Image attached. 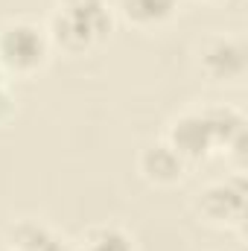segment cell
Instances as JSON below:
<instances>
[{"instance_id": "obj_1", "label": "cell", "mask_w": 248, "mask_h": 251, "mask_svg": "<svg viewBox=\"0 0 248 251\" xmlns=\"http://www.w3.org/2000/svg\"><path fill=\"white\" fill-rule=\"evenodd\" d=\"M44 29L53 47L67 56H82L111 35L114 9L108 0H59Z\"/></svg>"}, {"instance_id": "obj_2", "label": "cell", "mask_w": 248, "mask_h": 251, "mask_svg": "<svg viewBox=\"0 0 248 251\" xmlns=\"http://www.w3.org/2000/svg\"><path fill=\"white\" fill-rule=\"evenodd\" d=\"M47 29L32 21H9L0 26V70L6 76H35L50 62Z\"/></svg>"}, {"instance_id": "obj_3", "label": "cell", "mask_w": 248, "mask_h": 251, "mask_svg": "<svg viewBox=\"0 0 248 251\" xmlns=\"http://www.w3.org/2000/svg\"><path fill=\"white\" fill-rule=\"evenodd\" d=\"M246 196H248V181L246 173H234L225 181H213L204 190H198L193 207L196 216L210 225V228H243L246 222Z\"/></svg>"}, {"instance_id": "obj_4", "label": "cell", "mask_w": 248, "mask_h": 251, "mask_svg": "<svg viewBox=\"0 0 248 251\" xmlns=\"http://www.w3.org/2000/svg\"><path fill=\"white\" fill-rule=\"evenodd\" d=\"M187 167L190 164H201L213 155V137L207 120L201 114V108L193 111H181L178 117H173L167 126V140H164Z\"/></svg>"}, {"instance_id": "obj_5", "label": "cell", "mask_w": 248, "mask_h": 251, "mask_svg": "<svg viewBox=\"0 0 248 251\" xmlns=\"http://www.w3.org/2000/svg\"><path fill=\"white\" fill-rule=\"evenodd\" d=\"M198 67L213 82H237L248 70V47L243 38L213 35L204 41L198 53Z\"/></svg>"}, {"instance_id": "obj_6", "label": "cell", "mask_w": 248, "mask_h": 251, "mask_svg": "<svg viewBox=\"0 0 248 251\" xmlns=\"http://www.w3.org/2000/svg\"><path fill=\"white\" fill-rule=\"evenodd\" d=\"M137 173L152 187H175L187 176V164L164 143H149L137 152Z\"/></svg>"}, {"instance_id": "obj_7", "label": "cell", "mask_w": 248, "mask_h": 251, "mask_svg": "<svg viewBox=\"0 0 248 251\" xmlns=\"http://www.w3.org/2000/svg\"><path fill=\"white\" fill-rule=\"evenodd\" d=\"M114 15L134 29H158L178 15V0H114Z\"/></svg>"}, {"instance_id": "obj_8", "label": "cell", "mask_w": 248, "mask_h": 251, "mask_svg": "<svg viewBox=\"0 0 248 251\" xmlns=\"http://www.w3.org/2000/svg\"><path fill=\"white\" fill-rule=\"evenodd\" d=\"M207 128H210V137H213V152H228L240 137H246V114L237 108V105H228V102H219V105H207L201 108Z\"/></svg>"}, {"instance_id": "obj_9", "label": "cell", "mask_w": 248, "mask_h": 251, "mask_svg": "<svg viewBox=\"0 0 248 251\" xmlns=\"http://www.w3.org/2000/svg\"><path fill=\"white\" fill-rule=\"evenodd\" d=\"M53 237L56 234L47 225H41L35 219H18V222L9 225L3 243H6V249H12V251H41Z\"/></svg>"}, {"instance_id": "obj_10", "label": "cell", "mask_w": 248, "mask_h": 251, "mask_svg": "<svg viewBox=\"0 0 248 251\" xmlns=\"http://www.w3.org/2000/svg\"><path fill=\"white\" fill-rule=\"evenodd\" d=\"M70 251H134V243L117 225H94L85 231L79 246H70Z\"/></svg>"}, {"instance_id": "obj_11", "label": "cell", "mask_w": 248, "mask_h": 251, "mask_svg": "<svg viewBox=\"0 0 248 251\" xmlns=\"http://www.w3.org/2000/svg\"><path fill=\"white\" fill-rule=\"evenodd\" d=\"M6 79H9V76L0 70V126H6L15 114H18V105H15V97H12Z\"/></svg>"}, {"instance_id": "obj_12", "label": "cell", "mask_w": 248, "mask_h": 251, "mask_svg": "<svg viewBox=\"0 0 248 251\" xmlns=\"http://www.w3.org/2000/svg\"><path fill=\"white\" fill-rule=\"evenodd\" d=\"M198 3H219V0H198Z\"/></svg>"}, {"instance_id": "obj_13", "label": "cell", "mask_w": 248, "mask_h": 251, "mask_svg": "<svg viewBox=\"0 0 248 251\" xmlns=\"http://www.w3.org/2000/svg\"><path fill=\"white\" fill-rule=\"evenodd\" d=\"M0 251H12V249H6V246H3V249H0Z\"/></svg>"}]
</instances>
